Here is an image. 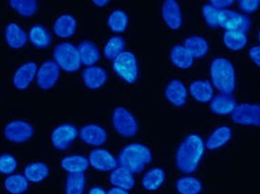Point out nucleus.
Segmentation results:
<instances>
[{
	"mask_svg": "<svg viewBox=\"0 0 260 194\" xmlns=\"http://www.w3.org/2000/svg\"><path fill=\"white\" fill-rule=\"evenodd\" d=\"M204 152L205 143L203 138L196 133L188 134L176 150V167L184 174L194 173L200 165Z\"/></svg>",
	"mask_w": 260,
	"mask_h": 194,
	"instance_id": "obj_1",
	"label": "nucleus"
},
{
	"mask_svg": "<svg viewBox=\"0 0 260 194\" xmlns=\"http://www.w3.org/2000/svg\"><path fill=\"white\" fill-rule=\"evenodd\" d=\"M211 82L221 94L231 95L236 90V72L232 62L226 58L213 59L209 68Z\"/></svg>",
	"mask_w": 260,
	"mask_h": 194,
	"instance_id": "obj_2",
	"label": "nucleus"
},
{
	"mask_svg": "<svg viewBox=\"0 0 260 194\" xmlns=\"http://www.w3.org/2000/svg\"><path fill=\"white\" fill-rule=\"evenodd\" d=\"M152 152L149 147L141 143H131L121 149L118 154V164L131 174H139L146 165L152 162Z\"/></svg>",
	"mask_w": 260,
	"mask_h": 194,
	"instance_id": "obj_3",
	"label": "nucleus"
},
{
	"mask_svg": "<svg viewBox=\"0 0 260 194\" xmlns=\"http://www.w3.org/2000/svg\"><path fill=\"white\" fill-rule=\"evenodd\" d=\"M53 58L59 68L68 73L77 72L81 66L78 47L70 42L58 44L53 51Z\"/></svg>",
	"mask_w": 260,
	"mask_h": 194,
	"instance_id": "obj_4",
	"label": "nucleus"
},
{
	"mask_svg": "<svg viewBox=\"0 0 260 194\" xmlns=\"http://www.w3.org/2000/svg\"><path fill=\"white\" fill-rule=\"evenodd\" d=\"M113 70L127 84H134L139 74L136 56L130 51L122 52L113 62Z\"/></svg>",
	"mask_w": 260,
	"mask_h": 194,
	"instance_id": "obj_5",
	"label": "nucleus"
},
{
	"mask_svg": "<svg viewBox=\"0 0 260 194\" xmlns=\"http://www.w3.org/2000/svg\"><path fill=\"white\" fill-rule=\"evenodd\" d=\"M113 126L117 133L123 137H133L138 131V123L124 107H117L113 112Z\"/></svg>",
	"mask_w": 260,
	"mask_h": 194,
	"instance_id": "obj_6",
	"label": "nucleus"
},
{
	"mask_svg": "<svg viewBox=\"0 0 260 194\" xmlns=\"http://www.w3.org/2000/svg\"><path fill=\"white\" fill-rule=\"evenodd\" d=\"M218 26L226 32H239L247 34L251 26V20L245 14L239 13L231 9L220 10Z\"/></svg>",
	"mask_w": 260,
	"mask_h": 194,
	"instance_id": "obj_7",
	"label": "nucleus"
},
{
	"mask_svg": "<svg viewBox=\"0 0 260 194\" xmlns=\"http://www.w3.org/2000/svg\"><path fill=\"white\" fill-rule=\"evenodd\" d=\"M231 115L232 121L237 125L260 127L259 104H239Z\"/></svg>",
	"mask_w": 260,
	"mask_h": 194,
	"instance_id": "obj_8",
	"label": "nucleus"
},
{
	"mask_svg": "<svg viewBox=\"0 0 260 194\" xmlns=\"http://www.w3.org/2000/svg\"><path fill=\"white\" fill-rule=\"evenodd\" d=\"M32 126L23 120H14L8 123L4 129V136L13 143H24L29 141L34 135Z\"/></svg>",
	"mask_w": 260,
	"mask_h": 194,
	"instance_id": "obj_9",
	"label": "nucleus"
},
{
	"mask_svg": "<svg viewBox=\"0 0 260 194\" xmlns=\"http://www.w3.org/2000/svg\"><path fill=\"white\" fill-rule=\"evenodd\" d=\"M60 77V68L54 61H45L39 67L37 84L39 89L47 91L52 89Z\"/></svg>",
	"mask_w": 260,
	"mask_h": 194,
	"instance_id": "obj_10",
	"label": "nucleus"
},
{
	"mask_svg": "<svg viewBox=\"0 0 260 194\" xmlns=\"http://www.w3.org/2000/svg\"><path fill=\"white\" fill-rule=\"evenodd\" d=\"M78 131L74 125L64 124L54 129L51 133L53 146L59 151L66 149L78 137Z\"/></svg>",
	"mask_w": 260,
	"mask_h": 194,
	"instance_id": "obj_11",
	"label": "nucleus"
},
{
	"mask_svg": "<svg viewBox=\"0 0 260 194\" xmlns=\"http://www.w3.org/2000/svg\"><path fill=\"white\" fill-rule=\"evenodd\" d=\"M89 165L100 172L114 171L117 168V160L114 155L106 149H93L88 157Z\"/></svg>",
	"mask_w": 260,
	"mask_h": 194,
	"instance_id": "obj_12",
	"label": "nucleus"
},
{
	"mask_svg": "<svg viewBox=\"0 0 260 194\" xmlns=\"http://www.w3.org/2000/svg\"><path fill=\"white\" fill-rule=\"evenodd\" d=\"M38 66L35 62H26L20 66L13 77L14 87L19 91H25L37 77Z\"/></svg>",
	"mask_w": 260,
	"mask_h": 194,
	"instance_id": "obj_13",
	"label": "nucleus"
},
{
	"mask_svg": "<svg viewBox=\"0 0 260 194\" xmlns=\"http://www.w3.org/2000/svg\"><path fill=\"white\" fill-rule=\"evenodd\" d=\"M161 16L170 30H179L183 24L182 13L179 4L174 0L165 1L161 7Z\"/></svg>",
	"mask_w": 260,
	"mask_h": 194,
	"instance_id": "obj_14",
	"label": "nucleus"
},
{
	"mask_svg": "<svg viewBox=\"0 0 260 194\" xmlns=\"http://www.w3.org/2000/svg\"><path fill=\"white\" fill-rule=\"evenodd\" d=\"M78 135L82 143L92 146L103 145L107 141V132L101 126L90 124L83 126L78 131Z\"/></svg>",
	"mask_w": 260,
	"mask_h": 194,
	"instance_id": "obj_15",
	"label": "nucleus"
},
{
	"mask_svg": "<svg viewBox=\"0 0 260 194\" xmlns=\"http://www.w3.org/2000/svg\"><path fill=\"white\" fill-rule=\"evenodd\" d=\"M165 96L169 103L175 107L185 105L188 97V91L185 85L179 79H172L166 87Z\"/></svg>",
	"mask_w": 260,
	"mask_h": 194,
	"instance_id": "obj_16",
	"label": "nucleus"
},
{
	"mask_svg": "<svg viewBox=\"0 0 260 194\" xmlns=\"http://www.w3.org/2000/svg\"><path fill=\"white\" fill-rule=\"evenodd\" d=\"M82 79L87 89L98 90L106 84L108 75L103 68L99 66H90L83 70Z\"/></svg>",
	"mask_w": 260,
	"mask_h": 194,
	"instance_id": "obj_17",
	"label": "nucleus"
},
{
	"mask_svg": "<svg viewBox=\"0 0 260 194\" xmlns=\"http://www.w3.org/2000/svg\"><path fill=\"white\" fill-rule=\"evenodd\" d=\"M77 26L78 22L74 16L70 14H63L55 21L53 31L57 37L61 39H69L75 35Z\"/></svg>",
	"mask_w": 260,
	"mask_h": 194,
	"instance_id": "obj_18",
	"label": "nucleus"
},
{
	"mask_svg": "<svg viewBox=\"0 0 260 194\" xmlns=\"http://www.w3.org/2000/svg\"><path fill=\"white\" fill-rule=\"evenodd\" d=\"M5 40L12 49H20L26 45V32L16 23L8 24L5 29Z\"/></svg>",
	"mask_w": 260,
	"mask_h": 194,
	"instance_id": "obj_19",
	"label": "nucleus"
},
{
	"mask_svg": "<svg viewBox=\"0 0 260 194\" xmlns=\"http://www.w3.org/2000/svg\"><path fill=\"white\" fill-rule=\"evenodd\" d=\"M236 106V100L231 95H225L221 93L213 96L209 104L211 112L221 116L232 114Z\"/></svg>",
	"mask_w": 260,
	"mask_h": 194,
	"instance_id": "obj_20",
	"label": "nucleus"
},
{
	"mask_svg": "<svg viewBox=\"0 0 260 194\" xmlns=\"http://www.w3.org/2000/svg\"><path fill=\"white\" fill-rule=\"evenodd\" d=\"M189 88L190 94L198 102L208 103L213 98V87L208 80H195L190 85Z\"/></svg>",
	"mask_w": 260,
	"mask_h": 194,
	"instance_id": "obj_21",
	"label": "nucleus"
},
{
	"mask_svg": "<svg viewBox=\"0 0 260 194\" xmlns=\"http://www.w3.org/2000/svg\"><path fill=\"white\" fill-rule=\"evenodd\" d=\"M231 137H232V129L227 126H221L214 129L210 133L206 143V147L210 151L217 150L229 143Z\"/></svg>",
	"mask_w": 260,
	"mask_h": 194,
	"instance_id": "obj_22",
	"label": "nucleus"
},
{
	"mask_svg": "<svg viewBox=\"0 0 260 194\" xmlns=\"http://www.w3.org/2000/svg\"><path fill=\"white\" fill-rule=\"evenodd\" d=\"M78 54L81 64L87 67L94 66L100 58V52L95 43L90 40H83L78 46Z\"/></svg>",
	"mask_w": 260,
	"mask_h": 194,
	"instance_id": "obj_23",
	"label": "nucleus"
},
{
	"mask_svg": "<svg viewBox=\"0 0 260 194\" xmlns=\"http://www.w3.org/2000/svg\"><path fill=\"white\" fill-rule=\"evenodd\" d=\"M110 181L115 187L122 188L127 191L132 189L135 185L133 174L122 167H117L111 173Z\"/></svg>",
	"mask_w": 260,
	"mask_h": 194,
	"instance_id": "obj_24",
	"label": "nucleus"
},
{
	"mask_svg": "<svg viewBox=\"0 0 260 194\" xmlns=\"http://www.w3.org/2000/svg\"><path fill=\"white\" fill-rule=\"evenodd\" d=\"M28 39L34 46L39 49L46 48L51 44V36L49 31L39 24L29 29Z\"/></svg>",
	"mask_w": 260,
	"mask_h": 194,
	"instance_id": "obj_25",
	"label": "nucleus"
},
{
	"mask_svg": "<svg viewBox=\"0 0 260 194\" xmlns=\"http://www.w3.org/2000/svg\"><path fill=\"white\" fill-rule=\"evenodd\" d=\"M170 61L179 69H189L193 65L194 58L183 45L176 44L170 50Z\"/></svg>",
	"mask_w": 260,
	"mask_h": 194,
	"instance_id": "obj_26",
	"label": "nucleus"
},
{
	"mask_svg": "<svg viewBox=\"0 0 260 194\" xmlns=\"http://www.w3.org/2000/svg\"><path fill=\"white\" fill-rule=\"evenodd\" d=\"M24 174L28 182L39 183L49 176V168L43 162H32L26 165Z\"/></svg>",
	"mask_w": 260,
	"mask_h": 194,
	"instance_id": "obj_27",
	"label": "nucleus"
},
{
	"mask_svg": "<svg viewBox=\"0 0 260 194\" xmlns=\"http://www.w3.org/2000/svg\"><path fill=\"white\" fill-rule=\"evenodd\" d=\"M89 161L82 155L66 156L61 161V167L69 174L84 173L89 167Z\"/></svg>",
	"mask_w": 260,
	"mask_h": 194,
	"instance_id": "obj_28",
	"label": "nucleus"
},
{
	"mask_svg": "<svg viewBox=\"0 0 260 194\" xmlns=\"http://www.w3.org/2000/svg\"><path fill=\"white\" fill-rule=\"evenodd\" d=\"M183 46L190 52L193 58H203L208 51L207 39L200 36H192L186 38Z\"/></svg>",
	"mask_w": 260,
	"mask_h": 194,
	"instance_id": "obj_29",
	"label": "nucleus"
},
{
	"mask_svg": "<svg viewBox=\"0 0 260 194\" xmlns=\"http://www.w3.org/2000/svg\"><path fill=\"white\" fill-rule=\"evenodd\" d=\"M166 180V173L162 169L153 168L149 170L142 178V185L148 191H156Z\"/></svg>",
	"mask_w": 260,
	"mask_h": 194,
	"instance_id": "obj_30",
	"label": "nucleus"
},
{
	"mask_svg": "<svg viewBox=\"0 0 260 194\" xmlns=\"http://www.w3.org/2000/svg\"><path fill=\"white\" fill-rule=\"evenodd\" d=\"M223 43L229 50L240 51L247 44V35L239 32H225L223 35Z\"/></svg>",
	"mask_w": 260,
	"mask_h": 194,
	"instance_id": "obj_31",
	"label": "nucleus"
},
{
	"mask_svg": "<svg viewBox=\"0 0 260 194\" xmlns=\"http://www.w3.org/2000/svg\"><path fill=\"white\" fill-rule=\"evenodd\" d=\"M86 186L84 173L69 174L66 180V194H83Z\"/></svg>",
	"mask_w": 260,
	"mask_h": 194,
	"instance_id": "obj_32",
	"label": "nucleus"
},
{
	"mask_svg": "<svg viewBox=\"0 0 260 194\" xmlns=\"http://www.w3.org/2000/svg\"><path fill=\"white\" fill-rule=\"evenodd\" d=\"M202 189V182L191 176L179 178L176 181V190L179 194H200Z\"/></svg>",
	"mask_w": 260,
	"mask_h": 194,
	"instance_id": "obj_33",
	"label": "nucleus"
},
{
	"mask_svg": "<svg viewBox=\"0 0 260 194\" xmlns=\"http://www.w3.org/2000/svg\"><path fill=\"white\" fill-rule=\"evenodd\" d=\"M4 187L10 194H23L28 188V181L23 175H10L4 181Z\"/></svg>",
	"mask_w": 260,
	"mask_h": 194,
	"instance_id": "obj_34",
	"label": "nucleus"
},
{
	"mask_svg": "<svg viewBox=\"0 0 260 194\" xmlns=\"http://www.w3.org/2000/svg\"><path fill=\"white\" fill-rule=\"evenodd\" d=\"M107 24L114 33H123L128 26V16L124 11L117 9L109 15Z\"/></svg>",
	"mask_w": 260,
	"mask_h": 194,
	"instance_id": "obj_35",
	"label": "nucleus"
},
{
	"mask_svg": "<svg viewBox=\"0 0 260 194\" xmlns=\"http://www.w3.org/2000/svg\"><path fill=\"white\" fill-rule=\"evenodd\" d=\"M125 41L121 37H112L104 46V56L108 60H115L122 52H124Z\"/></svg>",
	"mask_w": 260,
	"mask_h": 194,
	"instance_id": "obj_36",
	"label": "nucleus"
},
{
	"mask_svg": "<svg viewBox=\"0 0 260 194\" xmlns=\"http://www.w3.org/2000/svg\"><path fill=\"white\" fill-rule=\"evenodd\" d=\"M9 5L24 17H30L38 11V2L36 0H10Z\"/></svg>",
	"mask_w": 260,
	"mask_h": 194,
	"instance_id": "obj_37",
	"label": "nucleus"
},
{
	"mask_svg": "<svg viewBox=\"0 0 260 194\" xmlns=\"http://www.w3.org/2000/svg\"><path fill=\"white\" fill-rule=\"evenodd\" d=\"M18 168L17 159L12 154L4 153L0 155V174L10 176Z\"/></svg>",
	"mask_w": 260,
	"mask_h": 194,
	"instance_id": "obj_38",
	"label": "nucleus"
},
{
	"mask_svg": "<svg viewBox=\"0 0 260 194\" xmlns=\"http://www.w3.org/2000/svg\"><path fill=\"white\" fill-rule=\"evenodd\" d=\"M203 17L210 27H217L218 26V20H219V13L220 10L213 7L210 3L204 4L202 8Z\"/></svg>",
	"mask_w": 260,
	"mask_h": 194,
	"instance_id": "obj_39",
	"label": "nucleus"
},
{
	"mask_svg": "<svg viewBox=\"0 0 260 194\" xmlns=\"http://www.w3.org/2000/svg\"><path fill=\"white\" fill-rule=\"evenodd\" d=\"M259 1L257 0H240L238 2L239 8L245 13H253L259 7Z\"/></svg>",
	"mask_w": 260,
	"mask_h": 194,
	"instance_id": "obj_40",
	"label": "nucleus"
},
{
	"mask_svg": "<svg viewBox=\"0 0 260 194\" xmlns=\"http://www.w3.org/2000/svg\"><path fill=\"white\" fill-rule=\"evenodd\" d=\"M248 56L250 60L260 68V45H255L249 48Z\"/></svg>",
	"mask_w": 260,
	"mask_h": 194,
	"instance_id": "obj_41",
	"label": "nucleus"
},
{
	"mask_svg": "<svg viewBox=\"0 0 260 194\" xmlns=\"http://www.w3.org/2000/svg\"><path fill=\"white\" fill-rule=\"evenodd\" d=\"M210 4L218 10H224V8H228L234 4V0H212Z\"/></svg>",
	"mask_w": 260,
	"mask_h": 194,
	"instance_id": "obj_42",
	"label": "nucleus"
},
{
	"mask_svg": "<svg viewBox=\"0 0 260 194\" xmlns=\"http://www.w3.org/2000/svg\"><path fill=\"white\" fill-rule=\"evenodd\" d=\"M107 194H129V192L125 189H122V188H118V187H113L111 188Z\"/></svg>",
	"mask_w": 260,
	"mask_h": 194,
	"instance_id": "obj_43",
	"label": "nucleus"
},
{
	"mask_svg": "<svg viewBox=\"0 0 260 194\" xmlns=\"http://www.w3.org/2000/svg\"><path fill=\"white\" fill-rule=\"evenodd\" d=\"M88 194H107V192L104 188H102L100 186H94L89 189Z\"/></svg>",
	"mask_w": 260,
	"mask_h": 194,
	"instance_id": "obj_44",
	"label": "nucleus"
},
{
	"mask_svg": "<svg viewBox=\"0 0 260 194\" xmlns=\"http://www.w3.org/2000/svg\"><path fill=\"white\" fill-rule=\"evenodd\" d=\"M92 3H93L94 5H96V6H98V7H103L105 5L109 4L110 1H109V0H93Z\"/></svg>",
	"mask_w": 260,
	"mask_h": 194,
	"instance_id": "obj_45",
	"label": "nucleus"
},
{
	"mask_svg": "<svg viewBox=\"0 0 260 194\" xmlns=\"http://www.w3.org/2000/svg\"><path fill=\"white\" fill-rule=\"evenodd\" d=\"M258 41H259V43H260V30H259V32H258Z\"/></svg>",
	"mask_w": 260,
	"mask_h": 194,
	"instance_id": "obj_46",
	"label": "nucleus"
},
{
	"mask_svg": "<svg viewBox=\"0 0 260 194\" xmlns=\"http://www.w3.org/2000/svg\"><path fill=\"white\" fill-rule=\"evenodd\" d=\"M259 3H260V1H259Z\"/></svg>",
	"mask_w": 260,
	"mask_h": 194,
	"instance_id": "obj_47",
	"label": "nucleus"
}]
</instances>
